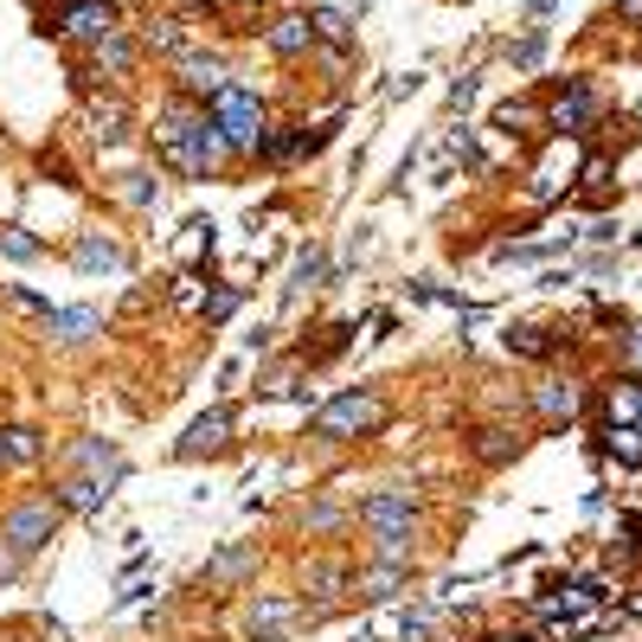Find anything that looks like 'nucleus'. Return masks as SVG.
Instances as JSON below:
<instances>
[{
  "label": "nucleus",
  "mask_w": 642,
  "mask_h": 642,
  "mask_svg": "<svg viewBox=\"0 0 642 642\" xmlns=\"http://www.w3.org/2000/svg\"><path fill=\"white\" fill-rule=\"evenodd\" d=\"M308 585H315V598H322V605H335L340 585H347V566H308Z\"/></svg>",
  "instance_id": "27"
},
{
  "label": "nucleus",
  "mask_w": 642,
  "mask_h": 642,
  "mask_svg": "<svg viewBox=\"0 0 642 642\" xmlns=\"http://www.w3.org/2000/svg\"><path fill=\"white\" fill-rule=\"evenodd\" d=\"M636 405H642V385H636Z\"/></svg>",
  "instance_id": "42"
},
{
  "label": "nucleus",
  "mask_w": 642,
  "mask_h": 642,
  "mask_svg": "<svg viewBox=\"0 0 642 642\" xmlns=\"http://www.w3.org/2000/svg\"><path fill=\"white\" fill-rule=\"evenodd\" d=\"M322 276H328V258H322V251H315V244H308L303 258H296V283H290V296H296V290H315V283H322Z\"/></svg>",
  "instance_id": "26"
},
{
  "label": "nucleus",
  "mask_w": 642,
  "mask_h": 642,
  "mask_svg": "<svg viewBox=\"0 0 642 642\" xmlns=\"http://www.w3.org/2000/svg\"><path fill=\"white\" fill-rule=\"evenodd\" d=\"M270 52H283V58H303L308 45H315V26H308V13H283L276 26H270Z\"/></svg>",
  "instance_id": "15"
},
{
  "label": "nucleus",
  "mask_w": 642,
  "mask_h": 642,
  "mask_svg": "<svg viewBox=\"0 0 642 642\" xmlns=\"http://www.w3.org/2000/svg\"><path fill=\"white\" fill-rule=\"evenodd\" d=\"M399 585H405V566H392V559H379L373 572H360V578H353V591H360L367 605H385V598H399Z\"/></svg>",
  "instance_id": "16"
},
{
  "label": "nucleus",
  "mask_w": 642,
  "mask_h": 642,
  "mask_svg": "<svg viewBox=\"0 0 642 642\" xmlns=\"http://www.w3.org/2000/svg\"><path fill=\"white\" fill-rule=\"evenodd\" d=\"M508 347L527 353V360H546V353H553V340L540 335V328H508Z\"/></svg>",
  "instance_id": "28"
},
{
  "label": "nucleus",
  "mask_w": 642,
  "mask_h": 642,
  "mask_svg": "<svg viewBox=\"0 0 642 642\" xmlns=\"http://www.w3.org/2000/svg\"><path fill=\"white\" fill-rule=\"evenodd\" d=\"M7 303H13V308H26V315H39V308H45V303L33 296V290H7Z\"/></svg>",
  "instance_id": "39"
},
{
  "label": "nucleus",
  "mask_w": 642,
  "mask_h": 642,
  "mask_svg": "<svg viewBox=\"0 0 642 642\" xmlns=\"http://www.w3.org/2000/svg\"><path fill=\"white\" fill-rule=\"evenodd\" d=\"M296 623H303V605L296 598H264V605L251 610V636L258 642H283Z\"/></svg>",
  "instance_id": "10"
},
{
  "label": "nucleus",
  "mask_w": 642,
  "mask_h": 642,
  "mask_svg": "<svg viewBox=\"0 0 642 642\" xmlns=\"http://www.w3.org/2000/svg\"><path fill=\"white\" fill-rule=\"evenodd\" d=\"M110 494L116 489H110V482H97V476H65V482L52 489V501H58V508H77V514H97Z\"/></svg>",
  "instance_id": "12"
},
{
  "label": "nucleus",
  "mask_w": 642,
  "mask_h": 642,
  "mask_svg": "<svg viewBox=\"0 0 642 642\" xmlns=\"http://www.w3.org/2000/svg\"><path fill=\"white\" fill-rule=\"evenodd\" d=\"M303 527H308V533H335V527H340V508H328V501H315V508L303 514Z\"/></svg>",
  "instance_id": "30"
},
{
  "label": "nucleus",
  "mask_w": 642,
  "mask_h": 642,
  "mask_svg": "<svg viewBox=\"0 0 642 642\" xmlns=\"http://www.w3.org/2000/svg\"><path fill=\"white\" fill-rule=\"evenodd\" d=\"M0 463H39V431L33 424H7V431H0Z\"/></svg>",
  "instance_id": "19"
},
{
  "label": "nucleus",
  "mask_w": 642,
  "mask_h": 642,
  "mask_svg": "<svg viewBox=\"0 0 642 642\" xmlns=\"http://www.w3.org/2000/svg\"><path fill=\"white\" fill-rule=\"evenodd\" d=\"M308 26H315V39H328V45H347L353 39V13L347 7H315Z\"/></svg>",
  "instance_id": "20"
},
{
  "label": "nucleus",
  "mask_w": 642,
  "mask_h": 642,
  "mask_svg": "<svg viewBox=\"0 0 642 642\" xmlns=\"http://www.w3.org/2000/svg\"><path fill=\"white\" fill-rule=\"evenodd\" d=\"M72 463H84V469H90V476H97V482H122V476H129V463H122V450H116V444H97V437H90V444H77L72 450Z\"/></svg>",
  "instance_id": "14"
},
{
  "label": "nucleus",
  "mask_w": 642,
  "mask_h": 642,
  "mask_svg": "<svg viewBox=\"0 0 642 642\" xmlns=\"http://www.w3.org/2000/svg\"><path fill=\"white\" fill-rule=\"evenodd\" d=\"M591 116H598V97H591V84H572L566 97L553 104V129H566V135H585V129H591Z\"/></svg>",
  "instance_id": "11"
},
{
  "label": "nucleus",
  "mask_w": 642,
  "mask_h": 642,
  "mask_svg": "<svg viewBox=\"0 0 642 642\" xmlns=\"http://www.w3.org/2000/svg\"><path fill=\"white\" fill-rule=\"evenodd\" d=\"M605 450H610V456H623L630 469H642V431H630V424L617 431V424H610V431H605Z\"/></svg>",
  "instance_id": "23"
},
{
  "label": "nucleus",
  "mask_w": 642,
  "mask_h": 642,
  "mask_svg": "<svg viewBox=\"0 0 642 642\" xmlns=\"http://www.w3.org/2000/svg\"><path fill=\"white\" fill-rule=\"evenodd\" d=\"M469 97H476V77H456V84H450V110H463Z\"/></svg>",
  "instance_id": "38"
},
{
  "label": "nucleus",
  "mask_w": 642,
  "mask_h": 642,
  "mask_svg": "<svg viewBox=\"0 0 642 642\" xmlns=\"http://www.w3.org/2000/svg\"><path fill=\"white\" fill-rule=\"evenodd\" d=\"M540 58H546V39H540V33H533V39H521V45H514V65H521V72H533Z\"/></svg>",
  "instance_id": "31"
},
{
  "label": "nucleus",
  "mask_w": 642,
  "mask_h": 642,
  "mask_svg": "<svg viewBox=\"0 0 642 642\" xmlns=\"http://www.w3.org/2000/svg\"><path fill=\"white\" fill-rule=\"evenodd\" d=\"M417 521V508H412V494H399V489H379L360 501V527L367 533H412Z\"/></svg>",
  "instance_id": "4"
},
{
  "label": "nucleus",
  "mask_w": 642,
  "mask_h": 642,
  "mask_svg": "<svg viewBox=\"0 0 642 642\" xmlns=\"http://www.w3.org/2000/svg\"><path fill=\"white\" fill-rule=\"evenodd\" d=\"M129 206H154V199H161V187H149V174H129Z\"/></svg>",
  "instance_id": "33"
},
{
  "label": "nucleus",
  "mask_w": 642,
  "mask_h": 642,
  "mask_svg": "<svg viewBox=\"0 0 642 642\" xmlns=\"http://www.w3.org/2000/svg\"><path fill=\"white\" fill-rule=\"evenodd\" d=\"M20 566H26V559H20L13 546H0V578H20Z\"/></svg>",
  "instance_id": "40"
},
{
  "label": "nucleus",
  "mask_w": 642,
  "mask_h": 642,
  "mask_svg": "<svg viewBox=\"0 0 642 642\" xmlns=\"http://www.w3.org/2000/svg\"><path fill=\"white\" fill-rule=\"evenodd\" d=\"M258 392H264V399H283V392H296V373H270Z\"/></svg>",
  "instance_id": "35"
},
{
  "label": "nucleus",
  "mask_w": 642,
  "mask_h": 642,
  "mask_svg": "<svg viewBox=\"0 0 642 642\" xmlns=\"http://www.w3.org/2000/svg\"><path fill=\"white\" fill-rule=\"evenodd\" d=\"M231 308H238V290H219V296H213V303H206V322H213V328H219V322H226Z\"/></svg>",
  "instance_id": "34"
},
{
  "label": "nucleus",
  "mask_w": 642,
  "mask_h": 642,
  "mask_svg": "<svg viewBox=\"0 0 642 642\" xmlns=\"http://www.w3.org/2000/svg\"><path fill=\"white\" fill-rule=\"evenodd\" d=\"M90 135H97V142H122V135H129V104H122V97H97V104H90Z\"/></svg>",
  "instance_id": "17"
},
{
  "label": "nucleus",
  "mask_w": 642,
  "mask_h": 642,
  "mask_svg": "<svg viewBox=\"0 0 642 642\" xmlns=\"http://www.w3.org/2000/svg\"><path fill=\"white\" fill-rule=\"evenodd\" d=\"M476 456H482V463H508V456H514L508 431H482V437H476Z\"/></svg>",
  "instance_id": "29"
},
{
  "label": "nucleus",
  "mask_w": 642,
  "mask_h": 642,
  "mask_svg": "<svg viewBox=\"0 0 642 642\" xmlns=\"http://www.w3.org/2000/svg\"><path fill=\"white\" fill-rule=\"evenodd\" d=\"M610 181V161L605 154H591V161H585V187H605Z\"/></svg>",
  "instance_id": "36"
},
{
  "label": "nucleus",
  "mask_w": 642,
  "mask_h": 642,
  "mask_svg": "<svg viewBox=\"0 0 642 642\" xmlns=\"http://www.w3.org/2000/svg\"><path fill=\"white\" fill-rule=\"evenodd\" d=\"M174 72H181V97H193V104H206L213 90H226L231 84V72L219 65V58H206V52H181Z\"/></svg>",
  "instance_id": "7"
},
{
  "label": "nucleus",
  "mask_w": 642,
  "mask_h": 642,
  "mask_svg": "<svg viewBox=\"0 0 642 642\" xmlns=\"http://www.w3.org/2000/svg\"><path fill=\"white\" fill-rule=\"evenodd\" d=\"M226 444H231V412L219 405V412L193 417V424H187V437L174 444V456H181V463H193V456H219Z\"/></svg>",
  "instance_id": "5"
},
{
  "label": "nucleus",
  "mask_w": 642,
  "mask_h": 642,
  "mask_svg": "<svg viewBox=\"0 0 642 642\" xmlns=\"http://www.w3.org/2000/svg\"><path fill=\"white\" fill-rule=\"evenodd\" d=\"M206 104H213V122H219V135H226L231 154H258V149H264V135H270L264 104H258L244 84H226V90H213Z\"/></svg>",
  "instance_id": "1"
},
{
  "label": "nucleus",
  "mask_w": 642,
  "mask_h": 642,
  "mask_svg": "<svg viewBox=\"0 0 642 642\" xmlns=\"http://www.w3.org/2000/svg\"><path fill=\"white\" fill-rule=\"evenodd\" d=\"M45 335L58 347H84L90 335H104V315L97 308H45Z\"/></svg>",
  "instance_id": "8"
},
{
  "label": "nucleus",
  "mask_w": 642,
  "mask_h": 642,
  "mask_svg": "<svg viewBox=\"0 0 642 642\" xmlns=\"http://www.w3.org/2000/svg\"><path fill=\"white\" fill-rule=\"evenodd\" d=\"M149 52H161V58H181V52H187L181 20H161V26H149Z\"/></svg>",
  "instance_id": "25"
},
{
  "label": "nucleus",
  "mask_w": 642,
  "mask_h": 642,
  "mask_svg": "<svg viewBox=\"0 0 642 642\" xmlns=\"http://www.w3.org/2000/svg\"><path fill=\"white\" fill-rule=\"evenodd\" d=\"M90 72L97 77H129L135 72V39L122 33V26L104 33V39H90Z\"/></svg>",
  "instance_id": "9"
},
{
  "label": "nucleus",
  "mask_w": 642,
  "mask_h": 642,
  "mask_svg": "<svg viewBox=\"0 0 642 642\" xmlns=\"http://www.w3.org/2000/svg\"><path fill=\"white\" fill-rule=\"evenodd\" d=\"M379 417H385V405H379V392H340V399H328L322 412H315V437L322 444H347V437H360V431H379Z\"/></svg>",
  "instance_id": "2"
},
{
  "label": "nucleus",
  "mask_w": 642,
  "mask_h": 642,
  "mask_svg": "<svg viewBox=\"0 0 642 642\" xmlns=\"http://www.w3.org/2000/svg\"><path fill=\"white\" fill-rule=\"evenodd\" d=\"M533 405H540L546 417H572V412H578V392H572V385H540V392H533Z\"/></svg>",
  "instance_id": "24"
},
{
  "label": "nucleus",
  "mask_w": 642,
  "mask_h": 642,
  "mask_svg": "<svg viewBox=\"0 0 642 642\" xmlns=\"http://www.w3.org/2000/svg\"><path fill=\"white\" fill-rule=\"evenodd\" d=\"M58 33H65V39H104V33H116V7H110V0H65V7H58Z\"/></svg>",
  "instance_id": "6"
},
{
  "label": "nucleus",
  "mask_w": 642,
  "mask_h": 642,
  "mask_svg": "<svg viewBox=\"0 0 642 642\" xmlns=\"http://www.w3.org/2000/svg\"><path fill=\"white\" fill-rule=\"evenodd\" d=\"M52 527H58V501H52V494H39V501H20V508L0 521V546H13L20 559H33L39 546L52 540Z\"/></svg>",
  "instance_id": "3"
},
{
  "label": "nucleus",
  "mask_w": 642,
  "mask_h": 642,
  "mask_svg": "<svg viewBox=\"0 0 642 642\" xmlns=\"http://www.w3.org/2000/svg\"><path fill=\"white\" fill-rule=\"evenodd\" d=\"M244 572H258V546H226V553L206 566V585H238Z\"/></svg>",
  "instance_id": "18"
},
{
  "label": "nucleus",
  "mask_w": 642,
  "mask_h": 642,
  "mask_svg": "<svg viewBox=\"0 0 642 642\" xmlns=\"http://www.w3.org/2000/svg\"><path fill=\"white\" fill-rule=\"evenodd\" d=\"M0 251H7V258H20V264L45 258V244H39L33 231H20V226H0Z\"/></svg>",
  "instance_id": "22"
},
{
  "label": "nucleus",
  "mask_w": 642,
  "mask_h": 642,
  "mask_svg": "<svg viewBox=\"0 0 642 642\" xmlns=\"http://www.w3.org/2000/svg\"><path fill=\"white\" fill-rule=\"evenodd\" d=\"M347 335H353V322H335V328H322V340H315V347H303V360H308V367L335 360L340 347H347Z\"/></svg>",
  "instance_id": "21"
},
{
  "label": "nucleus",
  "mask_w": 642,
  "mask_h": 642,
  "mask_svg": "<svg viewBox=\"0 0 642 642\" xmlns=\"http://www.w3.org/2000/svg\"><path fill=\"white\" fill-rule=\"evenodd\" d=\"M72 264L90 270V276H97V270H122V244L104 238V231H84V238L72 244Z\"/></svg>",
  "instance_id": "13"
},
{
  "label": "nucleus",
  "mask_w": 642,
  "mask_h": 642,
  "mask_svg": "<svg viewBox=\"0 0 642 642\" xmlns=\"http://www.w3.org/2000/svg\"><path fill=\"white\" fill-rule=\"evenodd\" d=\"M623 360H630V367L642 373V322L630 328V335H623Z\"/></svg>",
  "instance_id": "37"
},
{
  "label": "nucleus",
  "mask_w": 642,
  "mask_h": 642,
  "mask_svg": "<svg viewBox=\"0 0 642 642\" xmlns=\"http://www.w3.org/2000/svg\"><path fill=\"white\" fill-rule=\"evenodd\" d=\"M623 20H642V0H623Z\"/></svg>",
  "instance_id": "41"
},
{
  "label": "nucleus",
  "mask_w": 642,
  "mask_h": 642,
  "mask_svg": "<svg viewBox=\"0 0 642 642\" xmlns=\"http://www.w3.org/2000/svg\"><path fill=\"white\" fill-rule=\"evenodd\" d=\"M527 104H501V110H494V129H508V135H521V122H527Z\"/></svg>",
  "instance_id": "32"
}]
</instances>
